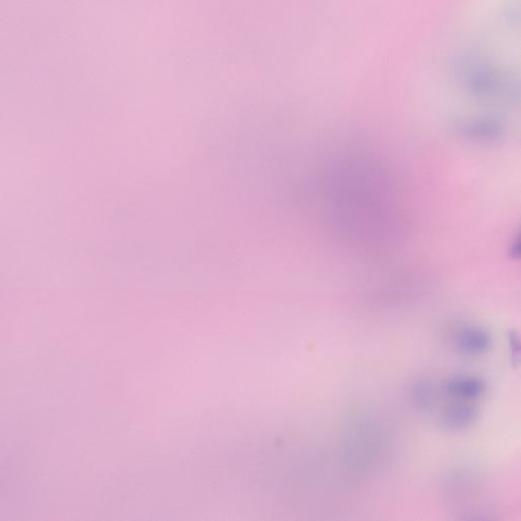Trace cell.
Listing matches in <instances>:
<instances>
[{"instance_id":"obj_5","label":"cell","mask_w":521,"mask_h":521,"mask_svg":"<svg viewBox=\"0 0 521 521\" xmlns=\"http://www.w3.org/2000/svg\"><path fill=\"white\" fill-rule=\"evenodd\" d=\"M509 345L512 358L518 362V358H520V338H518V335L515 332L510 333Z\"/></svg>"},{"instance_id":"obj_2","label":"cell","mask_w":521,"mask_h":521,"mask_svg":"<svg viewBox=\"0 0 521 521\" xmlns=\"http://www.w3.org/2000/svg\"><path fill=\"white\" fill-rule=\"evenodd\" d=\"M454 347L466 356H481L492 347L490 333L481 328H466L456 333Z\"/></svg>"},{"instance_id":"obj_4","label":"cell","mask_w":521,"mask_h":521,"mask_svg":"<svg viewBox=\"0 0 521 521\" xmlns=\"http://www.w3.org/2000/svg\"><path fill=\"white\" fill-rule=\"evenodd\" d=\"M414 399L417 403L421 406H428L432 403L435 399V390L430 383L426 381L419 382L414 386Z\"/></svg>"},{"instance_id":"obj_1","label":"cell","mask_w":521,"mask_h":521,"mask_svg":"<svg viewBox=\"0 0 521 521\" xmlns=\"http://www.w3.org/2000/svg\"><path fill=\"white\" fill-rule=\"evenodd\" d=\"M444 390L454 399L469 401L485 394L486 383L477 376L455 375L444 383Z\"/></svg>"},{"instance_id":"obj_3","label":"cell","mask_w":521,"mask_h":521,"mask_svg":"<svg viewBox=\"0 0 521 521\" xmlns=\"http://www.w3.org/2000/svg\"><path fill=\"white\" fill-rule=\"evenodd\" d=\"M479 410L468 402H457L447 406L442 414V423L447 429L462 430L477 421Z\"/></svg>"}]
</instances>
